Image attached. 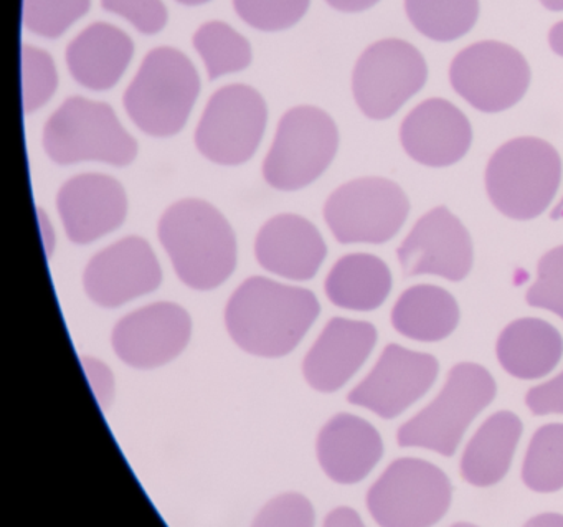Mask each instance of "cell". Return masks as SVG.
I'll use <instances>...</instances> for the list:
<instances>
[{"label": "cell", "mask_w": 563, "mask_h": 527, "mask_svg": "<svg viewBox=\"0 0 563 527\" xmlns=\"http://www.w3.org/2000/svg\"><path fill=\"white\" fill-rule=\"evenodd\" d=\"M314 293L263 276L246 279L225 309V326L235 344L258 358H283L295 351L318 319Z\"/></svg>", "instance_id": "obj_1"}, {"label": "cell", "mask_w": 563, "mask_h": 527, "mask_svg": "<svg viewBox=\"0 0 563 527\" xmlns=\"http://www.w3.org/2000/svg\"><path fill=\"white\" fill-rule=\"evenodd\" d=\"M157 235L184 285L219 288L236 266V237L229 220L206 200L186 199L163 213Z\"/></svg>", "instance_id": "obj_2"}, {"label": "cell", "mask_w": 563, "mask_h": 527, "mask_svg": "<svg viewBox=\"0 0 563 527\" xmlns=\"http://www.w3.org/2000/svg\"><path fill=\"white\" fill-rule=\"evenodd\" d=\"M199 94L200 78L190 58L177 48H154L124 91V110L143 133L176 136L186 127Z\"/></svg>", "instance_id": "obj_3"}, {"label": "cell", "mask_w": 563, "mask_h": 527, "mask_svg": "<svg viewBox=\"0 0 563 527\" xmlns=\"http://www.w3.org/2000/svg\"><path fill=\"white\" fill-rule=\"evenodd\" d=\"M562 180V161L552 144L517 138L500 146L486 169L493 206L514 220H532L549 209Z\"/></svg>", "instance_id": "obj_4"}, {"label": "cell", "mask_w": 563, "mask_h": 527, "mask_svg": "<svg viewBox=\"0 0 563 527\" xmlns=\"http://www.w3.org/2000/svg\"><path fill=\"white\" fill-rule=\"evenodd\" d=\"M44 150L60 166L95 163L124 167L134 163L137 143L107 103L71 97L45 124Z\"/></svg>", "instance_id": "obj_5"}, {"label": "cell", "mask_w": 563, "mask_h": 527, "mask_svg": "<svg viewBox=\"0 0 563 527\" xmlns=\"http://www.w3.org/2000/svg\"><path fill=\"white\" fill-rule=\"evenodd\" d=\"M494 397L496 382L486 369L470 362L454 365L441 394L398 428V444L453 457L471 421Z\"/></svg>", "instance_id": "obj_6"}, {"label": "cell", "mask_w": 563, "mask_h": 527, "mask_svg": "<svg viewBox=\"0 0 563 527\" xmlns=\"http://www.w3.org/2000/svg\"><path fill=\"white\" fill-rule=\"evenodd\" d=\"M339 150V130L321 108L296 107L276 130L263 177L273 189H305L325 173Z\"/></svg>", "instance_id": "obj_7"}, {"label": "cell", "mask_w": 563, "mask_h": 527, "mask_svg": "<svg viewBox=\"0 0 563 527\" xmlns=\"http://www.w3.org/2000/svg\"><path fill=\"white\" fill-rule=\"evenodd\" d=\"M451 497L453 487L440 468L400 458L371 487L367 507L380 526H433L450 509Z\"/></svg>", "instance_id": "obj_8"}, {"label": "cell", "mask_w": 563, "mask_h": 527, "mask_svg": "<svg viewBox=\"0 0 563 527\" xmlns=\"http://www.w3.org/2000/svg\"><path fill=\"white\" fill-rule=\"evenodd\" d=\"M410 202L398 184L384 177L351 180L331 194L324 220L339 243L388 242L400 232Z\"/></svg>", "instance_id": "obj_9"}, {"label": "cell", "mask_w": 563, "mask_h": 527, "mask_svg": "<svg viewBox=\"0 0 563 527\" xmlns=\"http://www.w3.org/2000/svg\"><path fill=\"white\" fill-rule=\"evenodd\" d=\"M423 55L400 39H385L358 57L352 74V94L371 120L394 117L427 84Z\"/></svg>", "instance_id": "obj_10"}, {"label": "cell", "mask_w": 563, "mask_h": 527, "mask_svg": "<svg viewBox=\"0 0 563 527\" xmlns=\"http://www.w3.org/2000/svg\"><path fill=\"white\" fill-rule=\"evenodd\" d=\"M265 100L249 85H229L212 95L196 130L199 153L220 166H240L255 156L266 130Z\"/></svg>", "instance_id": "obj_11"}, {"label": "cell", "mask_w": 563, "mask_h": 527, "mask_svg": "<svg viewBox=\"0 0 563 527\" xmlns=\"http://www.w3.org/2000/svg\"><path fill=\"white\" fill-rule=\"evenodd\" d=\"M453 90L483 113H500L516 107L530 85V67L523 55L503 42H477L451 62Z\"/></svg>", "instance_id": "obj_12"}, {"label": "cell", "mask_w": 563, "mask_h": 527, "mask_svg": "<svg viewBox=\"0 0 563 527\" xmlns=\"http://www.w3.org/2000/svg\"><path fill=\"white\" fill-rule=\"evenodd\" d=\"M437 377L438 361L433 355L390 344L347 400L390 420L423 397Z\"/></svg>", "instance_id": "obj_13"}, {"label": "cell", "mask_w": 563, "mask_h": 527, "mask_svg": "<svg viewBox=\"0 0 563 527\" xmlns=\"http://www.w3.org/2000/svg\"><path fill=\"white\" fill-rule=\"evenodd\" d=\"M163 270L153 246L141 237H126L101 250L85 270L88 298L103 308H118L156 292Z\"/></svg>", "instance_id": "obj_14"}, {"label": "cell", "mask_w": 563, "mask_h": 527, "mask_svg": "<svg viewBox=\"0 0 563 527\" xmlns=\"http://www.w3.org/2000/svg\"><path fill=\"white\" fill-rule=\"evenodd\" d=\"M397 256L405 276L434 275L461 282L473 266V243L460 219L446 207H437L415 223Z\"/></svg>", "instance_id": "obj_15"}, {"label": "cell", "mask_w": 563, "mask_h": 527, "mask_svg": "<svg viewBox=\"0 0 563 527\" xmlns=\"http://www.w3.org/2000/svg\"><path fill=\"white\" fill-rule=\"evenodd\" d=\"M192 334L189 312L174 303H156L124 316L111 342L118 358L134 369H156L176 359Z\"/></svg>", "instance_id": "obj_16"}, {"label": "cell", "mask_w": 563, "mask_h": 527, "mask_svg": "<svg viewBox=\"0 0 563 527\" xmlns=\"http://www.w3.org/2000/svg\"><path fill=\"white\" fill-rule=\"evenodd\" d=\"M57 207L68 239L77 245H88L123 226L128 196L113 177L81 174L62 186Z\"/></svg>", "instance_id": "obj_17"}, {"label": "cell", "mask_w": 563, "mask_h": 527, "mask_svg": "<svg viewBox=\"0 0 563 527\" xmlns=\"http://www.w3.org/2000/svg\"><path fill=\"white\" fill-rule=\"evenodd\" d=\"M405 153L430 167H448L463 160L473 143V130L463 111L450 101L431 98L418 105L400 128Z\"/></svg>", "instance_id": "obj_18"}, {"label": "cell", "mask_w": 563, "mask_h": 527, "mask_svg": "<svg viewBox=\"0 0 563 527\" xmlns=\"http://www.w3.org/2000/svg\"><path fill=\"white\" fill-rule=\"evenodd\" d=\"M375 342L377 331L371 322L331 319L306 355L302 374L318 392L339 391L364 365Z\"/></svg>", "instance_id": "obj_19"}, {"label": "cell", "mask_w": 563, "mask_h": 527, "mask_svg": "<svg viewBox=\"0 0 563 527\" xmlns=\"http://www.w3.org/2000/svg\"><path fill=\"white\" fill-rule=\"evenodd\" d=\"M255 255L266 272L292 282L314 278L328 246L314 223L296 213L273 217L256 235Z\"/></svg>", "instance_id": "obj_20"}, {"label": "cell", "mask_w": 563, "mask_h": 527, "mask_svg": "<svg viewBox=\"0 0 563 527\" xmlns=\"http://www.w3.org/2000/svg\"><path fill=\"white\" fill-rule=\"evenodd\" d=\"M382 454L380 433L355 415H335L318 437L319 464L335 483L354 484L364 480Z\"/></svg>", "instance_id": "obj_21"}, {"label": "cell", "mask_w": 563, "mask_h": 527, "mask_svg": "<svg viewBox=\"0 0 563 527\" xmlns=\"http://www.w3.org/2000/svg\"><path fill=\"white\" fill-rule=\"evenodd\" d=\"M134 44L121 29L97 22L68 45V70L81 87L107 91L117 87L133 61Z\"/></svg>", "instance_id": "obj_22"}, {"label": "cell", "mask_w": 563, "mask_h": 527, "mask_svg": "<svg viewBox=\"0 0 563 527\" xmlns=\"http://www.w3.org/2000/svg\"><path fill=\"white\" fill-rule=\"evenodd\" d=\"M562 354V336L542 319L510 322L497 341V358L504 371L522 381L549 374L559 365Z\"/></svg>", "instance_id": "obj_23"}, {"label": "cell", "mask_w": 563, "mask_h": 527, "mask_svg": "<svg viewBox=\"0 0 563 527\" xmlns=\"http://www.w3.org/2000/svg\"><path fill=\"white\" fill-rule=\"evenodd\" d=\"M520 435L522 424L512 411L490 415L471 438L461 458L464 480L477 487L499 483L509 471Z\"/></svg>", "instance_id": "obj_24"}, {"label": "cell", "mask_w": 563, "mask_h": 527, "mask_svg": "<svg viewBox=\"0 0 563 527\" xmlns=\"http://www.w3.org/2000/svg\"><path fill=\"white\" fill-rule=\"evenodd\" d=\"M332 305L352 311L380 308L390 295L391 275L385 262L368 253L342 256L325 278Z\"/></svg>", "instance_id": "obj_25"}, {"label": "cell", "mask_w": 563, "mask_h": 527, "mask_svg": "<svg viewBox=\"0 0 563 527\" xmlns=\"http://www.w3.org/2000/svg\"><path fill=\"white\" fill-rule=\"evenodd\" d=\"M460 322L456 299L440 286L418 285L398 298L391 325L400 334L421 342L446 339Z\"/></svg>", "instance_id": "obj_26"}, {"label": "cell", "mask_w": 563, "mask_h": 527, "mask_svg": "<svg viewBox=\"0 0 563 527\" xmlns=\"http://www.w3.org/2000/svg\"><path fill=\"white\" fill-rule=\"evenodd\" d=\"M405 11L424 37L453 42L476 25L479 0H405Z\"/></svg>", "instance_id": "obj_27"}, {"label": "cell", "mask_w": 563, "mask_h": 527, "mask_svg": "<svg viewBox=\"0 0 563 527\" xmlns=\"http://www.w3.org/2000/svg\"><path fill=\"white\" fill-rule=\"evenodd\" d=\"M194 48L202 57L210 80L239 74L252 64L250 42L225 22L200 25L192 39Z\"/></svg>", "instance_id": "obj_28"}, {"label": "cell", "mask_w": 563, "mask_h": 527, "mask_svg": "<svg viewBox=\"0 0 563 527\" xmlns=\"http://www.w3.org/2000/svg\"><path fill=\"white\" fill-rule=\"evenodd\" d=\"M522 480L537 493H555L563 487V425L539 428L530 440Z\"/></svg>", "instance_id": "obj_29"}, {"label": "cell", "mask_w": 563, "mask_h": 527, "mask_svg": "<svg viewBox=\"0 0 563 527\" xmlns=\"http://www.w3.org/2000/svg\"><path fill=\"white\" fill-rule=\"evenodd\" d=\"M91 0H24V25L32 34L58 39L90 11Z\"/></svg>", "instance_id": "obj_30"}, {"label": "cell", "mask_w": 563, "mask_h": 527, "mask_svg": "<svg viewBox=\"0 0 563 527\" xmlns=\"http://www.w3.org/2000/svg\"><path fill=\"white\" fill-rule=\"evenodd\" d=\"M58 88L54 58L42 48L22 47V101L25 114L35 113L48 103Z\"/></svg>", "instance_id": "obj_31"}, {"label": "cell", "mask_w": 563, "mask_h": 527, "mask_svg": "<svg viewBox=\"0 0 563 527\" xmlns=\"http://www.w3.org/2000/svg\"><path fill=\"white\" fill-rule=\"evenodd\" d=\"M311 0H233L236 14L250 28L262 32H282L298 24Z\"/></svg>", "instance_id": "obj_32"}, {"label": "cell", "mask_w": 563, "mask_h": 527, "mask_svg": "<svg viewBox=\"0 0 563 527\" xmlns=\"http://www.w3.org/2000/svg\"><path fill=\"white\" fill-rule=\"evenodd\" d=\"M526 299L533 308L547 309L563 319V245L540 259L537 282Z\"/></svg>", "instance_id": "obj_33"}, {"label": "cell", "mask_w": 563, "mask_h": 527, "mask_svg": "<svg viewBox=\"0 0 563 527\" xmlns=\"http://www.w3.org/2000/svg\"><path fill=\"white\" fill-rule=\"evenodd\" d=\"M101 8L126 19L141 34L156 35L167 25L163 0H101Z\"/></svg>", "instance_id": "obj_34"}, {"label": "cell", "mask_w": 563, "mask_h": 527, "mask_svg": "<svg viewBox=\"0 0 563 527\" xmlns=\"http://www.w3.org/2000/svg\"><path fill=\"white\" fill-rule=\"evenodd\" d=\"M314 507L299 493H285L269 501L255 517L256 526H311Z\"/></svg>", "instance_id": "obj_35"}, {"label": "cell", "mask_w": 563, "mask_h": 527, "mask_svg": "<svg viewBox=\"0 0 563 527\" xmlns=\"http://www.w3.org/2000/svg\"><path fill=\"white\" fill-rule=\"evenodd\" d=\"M527 407L533 415H563V372L527 392Z\"/></svg>", "instance_id": "obj_36"}, {"label": "cell", "mask_w": 563, "mask_h": 527, "mask_svg": "<svg viewBox=\"0 0 563 527\" xmlns=\"http://www.w3.org/2000/svg\"><path fill=\"white\" fill-rule=\"evenodd\" d=\"M81 365H84L85 374H87L88 382H90L91 391L97 397L98 404L104 411L113 404L114 398V375L107 364L98 361L95 358H81Z\"/></svg>", "instance_id": "obj_37"}, {"label": "cell", "mask_w": 563, "mask_h": 527, "mask_svg": "<svg viewBox=\"0 0 563 527\" xmlns=\"http://www.w3.org/2000/svg\"><path fill=\"white\" fill-rule=\"evenodd\" d=\"M324 524L325 526L338 527L362 526V519L351 507H338V509L331 510V513L328 514Z\"/></svg>", "instance_id": "obj_38"}, {"label": "cell", "mask_w": 563, "mask_h": 527, "mask_svg": "<svg viewBox=\"0 0 563 527\" xmlns=\"http://www.w3.org/2000/svg\"><path fill=\"white\" fill-rule=\"evenodd\" d=\"M332 9L347 14H357V12L368 11L378 4L380 0H325Z\"/></svg>", "instance_id": "obj_39"}, {"label": "cell", "mask_w": 563, "mask_h": 527, "mask_svg": "<svg viewBox=\"0 0 563 527\" xmlns=\"http://www.w3.org/2000/svg\"><path fill=\"white\" fill-rule=\"evenodd\" d=\"M38 223H41L42 237H44L47 256H52V252H54L55 249V233L54 229L51 227V222H48L47 213L42 209H38Z\"/></svg>", "instance_id": "obj_40"}, {"label": "cell", "mask_w": 563, "mask_h": 527, "mask_svg": "<svg viewBox=\"0 0 563 527\" xmlns=\"http://www.w3.org/2000/svg\"><path fill=\"white\" fill-rule=\"evenodd\" d=\"M527 524H529V526L562 527L563 516L562 514L553 513L540 514V516L533 517V519H530Z\"/></svg>", "instance_id": "obj_41"}, {"label": "cell", "mask_w": 563, "mask_h": 527, "mask_svg": "<svg viewBox=\"0 0 563 527\" xmlns=\"http://www.w3.org/2000/svg\"><path fill=\"white\" fill-rule=\"evenodd\" d=\"M549 44L556 55L563 57V22H559V24L553 25L552 31H550L549 34Z\"/></svg>", "instance_id": "obj_42"}, {"label": "cell", "mask_w": 563, "mask_h": 527, "mask_svg": "<svg viewBox=\"0 0 563 527\" xmlns=\"http://www.w3.org/2000/svg\"><path fill=\"white\" fill-rule=\"evenodd\" d=\"M540 2H542L543 8L549 9V11H563V0H540Z\"/></svg>", "instance_id": "obj_43"}, {"label": "cell", "mask_w": 563, "mask_h": 527, "mask_svg": "<svg viewBox=\"0 0 563 527\" xmlns=\"http://www.w3.org/2000/svg\"><path fill=\"white\" fill-rule=\"evenodd\" d=\"M550 219L552 220H562L563 219V197L559 204H556L555 209L550 213Z\"/></svg>", "instance_id": "obj_44"}, {"label": "cell", "mask_w": 563, "mask_h": 527, "mask_svg": "<svg viewBox=\"0 0 563 527\" xmlns=\"http://www.w3.org/2000/svg\"><path fill=\"white\" fill-rule=\"evenodd\" d=\"M177 2L183 6H189V8H196V6L207 4L210 0H177Z\"/></svg>", "instance_id": "obj_45"}]
</instances>
